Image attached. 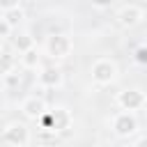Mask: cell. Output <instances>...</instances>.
<instances>
[{"mask_svg":"<svg viewBox=\"0 0 147 147\" xmlns=\"http://www.w3.org/2000/svg\"><path fill=\"white\" fill-rule=\"evenodd\" d=\"M18 60H21V67H23V69H28V71H34V69L41 64V55H39L37 46L28 48L25 53H18Z\"/></svg>","mask_w":147,"mask_h":147,"instance_id":"9","label":"cell"},{"mask_svg":"<svg viewBox=\"0 0 147 147\" xmlns=\"http://www.w3.org/2000/svg\"><path fill=\"white\" fill-rule=\"evenodd\" d=\"M0 142L11 145V147H28L30 145V129L23 122H9L0 133Z\"/></svg>","mask_w":147,"mask_h":147,"instance_id":"2","label":"cell"},{"mask_svg":"<svg viewBox=\"0 0 147 147\" xmlns=\"http://www.w3.org/2000/svg\"><path fill=\"white\" fill-rule=\"evenodd\" d=\"M115 76H117V67H115L113 60L101 57V60H96L92 64V80H94V85H99V87L110 85L115 80Z\"/></svg>","mask_w":147,"mask_h":147,"instance_id":"3","label":"cell"},{"mask_svg":"<svg viewBox=\"0 0 147 147\" xmlns=\"http://www.w3.org/2000/svg\"><path fill=\"white\" fill-rule=\"evenodd\" d=\"M113 131L119 136V138H129L138 131V119L133 115V110H122L113 117Z\"/></svg>","mask_w":147,"mask_h":147,"instance_id":"4","label":"cell"},{"mask_svg":"<svg viewBox=\"0 0 147 147\" xmlns=\"http://www.w3.org/2000/svg\"><path fill=\"white\" fill-rule=\"evenodd\" d=\"M2 83H5L7 90L18 87V83H21V71H18V69H9V71H5V74H2Z\"/></svg>","mask_w":147,"mask_h":147,"instance_id":"13","label":"cell"},{"mask_svg":"<svg viewBox=\"0 0 147 147\" xmlns=\"http://www.w3.org/2000/svg\"><path fill=\"white\" fill-rule=\"evenodd\" d=\"M142 9L138 7V5H124L119 11H117V23L119 25H124V28H133V25H138L140 21H142Z\"/></svg>","mask_w":147,"mask_h":147,"instance_id":"8","label":"cell"},{"mask_svg":"<svg viewBox=\"0 0 147 147\" xmlns=\"http://www.w3.org/2000/svg\"><path fill=\"white\" fill-rule=\"evenodd\" d=\"M11 30H14V25L5 18V16H0V37L7 41V39H11Z\"/></svg>","mask_w":147,"mask_h":147,"instance_id":"16","label":"cell"},{"mask_svg":"<svg viewBox=\"0 0 147 147\" xmlns=\"http://www.w3.org/2000/svg\"><path fill=\"white\" fill-rule=\"evenodd\" d=\"M11 46H14V51L25 53L28 48H32V46H34V39H32V34H30V32H18L16 37H11Z\"/></svg>","mask_w":147,"mask_h":147,"instance_id":"10","label":"cell"},{"mask_svg":"<svg viewBox=\"0 0 147 147\" xmlns=\"http://www.w3.org/2000/svg\"><path fill=\"white\" fill-rule=\"evenodd\" d=\"M44 51H46V55L53 57V60H67V57L71 55V51H74V41H71V37L64 34V32H53V34L46 37Z\"/></svg>","mask_w":147,"mask_h":147,"instance_id":"1","label":"cell"},{"mask_svg":"<svg viewBox=\"0 0 147 147\" xmlns=\"http://www.w3.org/2000/svg\"><path fill=\"white\" fill-rule=\"evenodd\" d=\"M2 16L11 23V25H18V21L23 18V9L21 7H16V9H9V11H2Z\"/></svg>","mask_w":147,"mask_h":147,"instance_id":"14","label":"cell"},{"mask_svg":"<svg viewBox=\"0 0 147 147\" xmlns=\"http://www.w3.org/2000/svg\"><path fill=\"white\" fill-rule=\"evenodd\" d=\"M37 83L46 90H55V87H62L64 83V76H62V69L57 67H44L37 76Z\"/></svg>","mask_w":147,"mask_h":147,"instance_id":"6","label":"cell"},{"mask_svg":"<svg viewBox=\"0 0 147 147\" xmlns=\"http://www.w3.org/2000/svg\"><path fill=\"white\" fill-rule=\"evenodd\" d=\"M90 2H92L94 7H99V9H103V7H110L115 0H90Z\"/></svg>","mask_w":147,"mask_h":147,"instance_id":"20","label":"cell"},{"mask_svg":"<svg viewBox=\"0 0 147 147\" xmlns=\"http://www.w3.org/2000/svg\"><path fill=\"white\" fill-rule=\"evenodd\" d=\"M131 145H133V147H145V145H147V133H142V136L133 138V140H131Z\"/></svg>","mask_w":147,"mask_h":147,"instance_id":"19","label":"cell"},{"mask_svg":"<svg viewBox=\"0 0 147 147\" xmlns=\"http://www.w3.org/2000/svg\"><path fill=\"white\" fill-rule=\"evenodd\" d=\"M37 122H39V126H41L44 131L57 133V117H55V110H44V115H41Z\"/></svg>","mask_w":147,"mask_h":147,"instance_id":"11","label":"cell"},{"mask_svg":"<svg viewBox=\"0 0 147 147\" xmlns=\"http://www.w3.org/2000/svg\"><path fill=\"white\" fill-rule=\"evenodd\" d=\"M117 103H119L122 110H138V108H142V106L147 103V96H145V92L138 90V87H133V90H122V92L117 94Z\"/></svg>","mask_w":147,"mask_h":147,"instance_id":"5","label":"cell"},{"mask_svg":"<svg viewBox=\"0 0 147 147\" xmlns=\"http://www.w3.org/2000/svg\"><path fill=\"white\" fill-rule=\"evenodd\" d=\"M9 69H11V55H9V51L5 48V53H2V74L9 71Z\"/></svg>","mask_w":147,"mask_h":147,"instance_id":"17","label":"cell"},{"mask_svg":"<svg viewBox=\"0 0 147 147\" xmlns=\"http://www.w3.org/2000/svg\"><path fill=\"white\" fill-rule=\"evenodd\" d=\"M133 60H136L140 67H147V44H142V46H138V48L133 51Z\"/></svg>","mask_w":147,"mask_h":147,"instance_id":"15","label":"cell"},{"mask_svg":"<svg viewBox=\"0 0 147 147\" xmlns=\"http://www.w3.org/2000/svg\"><path fill=\"white\" fill-rule=\"evenodd\" d=\"M44 110H46V103H44V99L37 96V94H30V96L23 99V103H21V113H23L28 119H34V122L44 115Z\"/></svg>","mask_w":147,"mask_h":147,"instance_id":"7","label":"cell"},{"mask_svg":"<svg viewBox=\"0 0 147 147\" xmlns=\"http://www.w3.org/2000/svg\"><path fill=\"white\" fill-rule=\"evenodd\" d=\"M16 7H18V0H0L2 11H9V9H16Z\"/></svg>","mask_w":147,"mask_h":147,"instance_id":"18","label":"cell"},{"mask_svg":"<svg viewBox=\"0 0 147 147\" xmlns=\"http://www.w3.org/2000/svg\"><path fill=\"white\" fill-rule=\"evenodd\" d=\"M34 2H44V0H34Z\"/></svg>","mask_w":147,"mask_h":147,"instance_id":"21","label":"cell"},{"mask_svg":"<svg viewBox=\"0 0 147 147\" xmlns=\"http://www.w3.org/2000/svg\"><path fill=\"white\" fill-rule=\"evenodd\" d=\"M53 110H55V117H57V131L69 129V124H71V115H69V110L62 108V106H57V108H53Z\"/></svg>","mask_w":147,"mask_h":147,"instance_id":"12","label":"cell"}]
</instances>
